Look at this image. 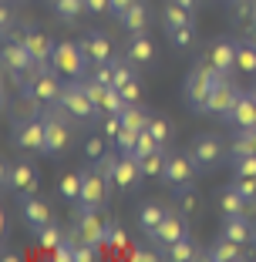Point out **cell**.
Returning a JSON list of instances; mask_svg holds the SVG:
<instances>
[{
    "mask_svg": "<svg viewBox=\"0 0 256 262\" xmlns=\"http://www.w3.org/2000/svg\"><path fill=\"white\" fill-rule=\"evenodd\" d=\"M98 165H105L111 175V182H115L118 192H135V188L142 185V165L139 158H135L132 151H118V148H111V155H105Z\"/></svg>",
    "mask_w": 256,
    "mask_h": 262,
    "instance_id": "cell-1",
    "label": "cell"
},
{
    "mask_svg": "<svg viewBox=\"0 0 256 262\" xmlns=\"http://www.w3.org/2000/svg\"><path fill=\"white\" fill-rule=\"evenodd\" d=\"M246 255H249L246 246L226 239V235H219V242H212V246L206 249V259H209V262H243Z\"/></svg>",
    "mask_w": 256,
    "mask_h": 262,
    "instance_id": "cell-23",
    "label": "cell"
},
{
    "mask_svg": "<svg viewBox=\"0 0 256 262\" xmlns=\"http://www.w3.org/2000/svg\"><path fill=\"white\" fill-rule=\"evenodd\" d=\"M118 91H122V98L128 101V104H139V101H142V84L135 81V77H132V81H128L125 88H118Z\"/></svg>",
    "mask_w": 256,
    "mask_h": 262,
    "instance_id": "cell-44",
    "label": "cell"
},
{
    "mask_svg": "<svg viewBox=\"0 0 256 262\" xmlns=\"http://www.w3.org/2000/svg\"><path fill=\"white\" fill-rule=\"evenodd\" d=\"M118 118H122V124H125V128H135V131L148 128V121H152V115H148V111L142 108V104H128V108H125Z\"/></svg>",
    "mask_w": 256,
    "mask_h": 262,
    "instance_id": "cell-34",
    "label": "cell"
},
{
    "mask_svg": "<svg viewBox=\"0 0 256 262\" xmlns=\"http://www.w3.org/2000/svg\"><path fill=\"white\" fill-rule=\"evenodd\" d=\"M186 24H192V10H186V7H179V4H165V14H162V27H165V34L169 31H175V27H186Z\"/></svg>",
    "mask_w": 256,
    "mask_h": 262,
    "instance_id": "cell-32",
    "label": "cell"
},
{
    "mask_svg": "<svg viewBox=\"0 0 256 262\" xmlns=\"http://www.w3.org/2000/svg\"><path fill=\"white\" fill-rule=\"evenodd\" d=\"M236 44L240 40H229V37H219L209 44V51H206V57H209L212 64H216L223 74H229V71H236Z\"/></svg>",
    "mask_w": 256,
    "mask_h": 262,
    "instance_id": "cell-20",
    "label": "cell"
},
{
    "mask_svg": "<svg viewBox=\"0 0 256 262\" xmlns=\"http://www.w3.org/2000/svg\"><path fill=\"white\" fill-rule=\"evenodd\" d=\"M233 4H253V0H233Z\"/></svg>",
    "mask_w": 256,
    "mask_h": 262,
    "instance_id": "cell-51",
    "label": "cell"
},
{
    "mask_svg": "<svg viewBox=\"0 0 256 262\" xmlns=\"http://www.w3.org/2000/svg\"><path fill=\"white\" fill-rule=\"evenodd\" d=\"M118 24H122V31H128V34H145L148 24H152V17H148V0H135L132 7L118 17Z\"/></svg>",
    "mask_w": 256,
    "mask_h": 262,
    "instance_id": "cell-24",
    "label": "cell"
},
{
    "mask_svg": "<svg viewBox=\"0 0 256 262\" xmlns=\"http://www.w3.org/2000/svg\"><path fill=\"white\" fill-rule=\"evenodd\" d=\"M54 44H57V40H51L44 31H37V27H31V31L24 34V47L31 51V57L41 64V68H47V64H51V54H54Z\"/></svg>",
    "mask_w": 256,
    "mask_h": 262,
    "instance_id": "cell-19",
    "label": "cell"
},
{
    "mask_svg": "<svg viewBox=\"0 0 256 262\" xmlns=\"http://www.w3.org/2000/svg\"><path fill=\"white\" fill-rule=\"evenodd\" d=\"M0 61H4V71H7V74H14L21 84H24V77L31 74L34 68H41V64L31 57V51L24 47V40H4Z\"/></svg>",
    "mask_w": 256,
    "mask_h": 262,
    "instance_id": "cell-11",
    "label": "cell"
},
{
    "mask_svg": "<svg viewBox=\"0 0 256 262\" xmlns=\"http://www.w3.org/2000/svg\"><path fill=\"white\" fill-rule=\"evenodd\" d=\"M189 155H192V162L199 171H212L223 165L226 158V145L223 138H216V135H195L192 145H189Z\"/></svg>",
    "mask_w": 256,
    "mask_h": 262,
    "instance_id": "cell-6",
    "label": "cell"
},
{
    "mask_svg": "<svg viewBox=\"0 0 256 262\" xmlns=\"http://www.w3.org/2000/svg\"><path fill=\"white\" fill-rule=\"evenodd\" d=\"M226 121L233 124L236 131H246V128H256V104H253V98H249V91L240 98V104H236L233 111H229V118Z\"/></svg>",
    "mask_w": 256,
    "mask_h": 262,
    "instance_id": "cell-26",
    "label": "cell"
},
{
    "mask_svg": "<svg viewBox=\"0 0 256 262\" xmlns=\"http://www.w3.org/2000/svg\"><path fill=\"white\" fill-rule=\"evenodd\" d=\"M233 188L240 195H246L249 202H256V175H236L233 178Z\"/></svg>",
    "mask_w": 256,
    "mask_h": 262,
    "instance_id": "cell-41",
    "label": "cell"
},
{
    "mask_svg": "<svg viewBox=\"0 0 256 262\" xmlns=\"http://www.w3.org/2000/svg\"><path fill=\"white\" fill-rule=\"evenodd\" d=\"M135 145H139V131L122 124V131H118L115 141H111V148H118V151H135Z\"/></svg>",
    "mask_w": 256,
    "mask_h": 262,
    "instance_id": "cell-38",
    "label": "cell"
},
{
    "mask_svg": "<svg viewBox=\"0 0 256 262\" xmlns=\"http://www.w3.org/2000/svg\"><path fill=\"white\" fill-rule=\"evenodd\" d=\"M111 175L105 165H94V168H85V185H81V199H78V212L85 208H101L111 195Z\"/></svg>",
    "mask_w": 256,
    "mask_h": 262,
    "instance_id": "cell-4",
    "label": "cell"
},
{
    "mask_svg": "<svg viewBox=\"0 0 256 262\" xmlns=\"http://www.w3.org/2000/svg\"><path fill=\"white\" fill-rule=\"evenodd\" d=\"M88 4V10H91L94 17H101V14H111V0H85Z\"/></svg>",
    "mask_w": 256,
    "mask_h": 262,
    "instance_id": "cell-45",
    "label": "cell"
},
{
    "mask_svg": "<svg viewBox=\"0 0 256 262\" xmlns=\"http://www.w3.org/2000/svg\"><path fill=\"white\" fill-rule=\"evenodd\" d=\"M249 31H253V40H256V27H249Z\"/></svg>",
    "mask_w": 256,
    "mask_h": 262,
    "instance_id": "cell-52",
    "label": "cell"
},
{
    "mask_svg": "<svg viewBox=\"0 0 256 262\" xmlns=\"http://www.w3.org/2000/svg\"><path fill=\"white\" fill-rule=\"evenodd\" d=\"M132 4H135V0H111V14H115V17H122L125 10L132 7Z\"/></svg>",
    "mask_w": 256,
    "mask_h": 262,
    "instance_id": "cell-46",
    "label": "cell"
},
{
    "mask_svg": "<svg viewBox=\"0 0 256 262\" xmlns=\"http://www.w3.org/2000/svg\"><path fill=\"white\" fill-rule=\"evenodd\" d=\"M236 71L243 74H256V40H240L236 44Z\"/></svg>",
    "mask_w": 256,
    "mask_h": 262,
    "instance_id": "cell-31",
    "label": "cell"
},
{
    "mask_svg": "<svg viewBox=\"0 0 256 262\" xmlns=\"http://www.w3.org/2000/svg\"><path fill=\"white\" fill-rule=\"evenodd\" d=\"M246 91H240V88L233 84V81H229V77H223V81H219L216 88H212V94H209V104H206V115H212V118H229V111L236 108V104H240V98Z\"/></svg>",
    "mask_w": 256,
    "mask_h": 262,
    "instance_id": "cell-13",
    "label": "cell"
},
{
    "mask_svg": "<svg viewBox=\"0 0 256 262\" xmlns=\"http://www.w3.org/2000/svg\"><path fill=\"white\" fill-rule=\"evenodd\" d=\"M64 239H68V232H64V229H61V225H57V222L44 225V229L37 232V242H41V246H44V249H51V252H54V249L61 246Z\"/></svg>",
    "mask_w": 256,
    "mask_h": 262,
    "instance_id": "cell-35",
    "label": "cell"
},
{
    "mask_svg": "<svg viewBox=\"0 0 256 262\" xmlns=\"http://www.w3.org/2000/svg\"><path fill=\"white\" fill-rule=\"evenodd\" d=\"M165 148H159V151H148V155H142L139 158V165H142V175L145 178H162V171H165Z\"/></svg>",
    "mask_w": 256,
    "mask_h": 262,
    "instance_id": "cell-33",
    "label": "cell"
},
{
    "mask_svg": "<svg viewBox=\"0 0 256 262\" xmlns=\"http://www.w3.org/2000/svg\"><path fill=\"white\" fill-rule=\"evenodd\" d=\"M212 81H206V77L199 74V71L192 68V74L186 77V84H182V98H186V108L195 111V115H206V104H209V94H212Z\"/></svg>",
    "mask_w": 256,
    "mask_h": 262,
    "instance_id": "cell-15",
    "label": "cell"
},
{
    "mask_svg": "<svg viewBox=\"0 0 256 262\" xmlns=\"http://www.w3.org/2000/svg\"><path fill=\"white\" fill-rule=\"evenodd\" d=\"M81 185H85V171H71V175H61V182H57V195H61L64 202H74V205H78Z\"/></svg>",
    "mask_w": 256,
    "mask_h": 262,
    "instance_id": "cell-30",
    "label": "cell"
},
{
    "mask_svg": "<svg viewBox=\"0 0 256 262\" xmlns=\"http://www.w3.org/2000/svg\"><path fill=\"white\" fill-rule=\"evenodd\" d=\"M192 37H195V24H186V27H175V31H169L172 47H179V51H186V47L192 44Z\"/></svg>",
    "mask_w": 256,
    "mask_h": 262,
    "instance_id": "cell-39",
    "label": "cell"
},
{
    "mask_svg": "<svg viewBox=\"0 0 256 262\" xmlns=\"http://www.w3.org/2000/svg\"><path fill=\"white\" fill-rule=\"evenodd\" d=\"M162 255H165V259H172V262H192V259H206V252H202V249L195 246V242L189 239V235H186V239H179V242H172V246L165 249Z\"/></svg>",
    "mask_w": 256,
    "mask_h": 262,
    "instance_id": "cell-27",
    "label": "cell"
},
{
    "mask_svg": "<svg viewBox=\"0 0 256 262\" xmlns=\"http://www.w3.org/2000/svg\"><path fill=\"white\" fill-rule=\"evenodd\" d=\"M57 108H61L64 115L71 118V121H81V124H85V121H94V118L101 115L98 104L88 98V91H85V84H81V81H71V84H64L61 98H57Z\"/></svg>",
    "mask_w": 256,
    "mask_h": 262,
    "instance_id": "cell-3",
    "label": "cell"
},
{
    "mask_svg": "<svg viewBox=\"0 0 256 262\" xmlns=\"http://www.w3.org/2000/svg\"><path fill=\"white\" fill-rule=\"evenodd\" d=\"M249 20H253L249 27H256V0H253V14H249Z\"/></svg>",
    "mask_w": 256,
    "mask_h": 262,
    "instance_id": "cell-49",
    "label": "cell"
},
{
    "mask_svg": "<svg viewBox=\"0 0 256 262\" xmlns=\"http://www.w3.org/2000/svg\"><path fill=\"white\" fill-rule=\"evenodd\" d=\"M179 208H182V215H192L195 208H199V199H195L192 185H189V188H179Z\"/></svg>",
    "mask_w": 256,
    "mask_h": 262,
    "instance_id": "cell-42",
    "label": "cell"
},
{
    "mask_svg": "<svg viewBox=\"0 0 256 262\" xmlns=\"http://www.w3.org/2000/svg\"><path fill=\"white\" fill-rule=\"evenodd\" d=\"M195 162L192 155H182V151H172L165 155V171H162V182L172 188V192H179V188H189L195 182Z\"/></svg>",
    "mask_w": 256,
    "mask_h": 262,
    "instance_id": "cell-9",
    "label": "cell"
},
{
    "mask_svg": "<svg viewBox=\"0 0 256 262\" xmlns=\"http://www.w3.org/2000/svg\"><path fill=\"white\" fill-rule=\"evenodd\" d=\"M51 7H54V14L61 17L64 24H78L81 14H88L85 0H51Z\"/></svg>",
    "mask_w": 256,
    "mask_h": 262,
    "instance_id": "cell-29",
    "label": "cell"
},
{
    "mask_svg": "<svg viewBox=\"0 0 256 262\" xmlns=\"http://www.w3.org/2000/svg\"><path fill=\"white\" fill-rule=\"evenodd\" d=\"M101 246H118V249L125 246V232H122V225H118V222L105 225V239H101Z\"/></svg>",
    "mask_w": 256,
    "mask_h": 262,
    "instance_id": "cell-43",
    "label": "cell"
},
{
    "mask_svg": "<svg viewBox=\"0 0 256 262\" xmlns=\"http://www.w3.org/2000/svg\"><path fill=\"white\" fill-rule=\"evenodd\" d=\"M229 162H233V171H236V175H256V151L229 155Z\"/></svg>",
    "mask_w": 256,
    "mask_h": 262,
    "instance_id": "cell-37",
    "label": "cell"
},
{
    "mask_svg": "<svg viewBox=\"0 0 256 262\" xmlns=\"http://www.w3.org/2000/svg\"><path fill=\"white\" fill-rule=\"evenodd\" d=\"M81 47H85V57L91 64H108L111 61V40H108V34L88 31L85 37H81Z\"/></svg>",
    "mask_w": 256,
    "mask_h": 262,
    "instance_id": "cell-22",
    "label": "cell"
},
{
    "mask_svg": "<svg viewBox=\"0 0 256 262\" xmlns=\"http://www.w3.org/2000/svg\"><path fill=\"white\" fill-rule=\"evenodd\" d=\"M21 219L31 232H41L44 225L54 222V212H51V202L37 199V195H21Z\"/></svg>",
    "mask_w": 256,
    "mask_h": 262,
    "instance_id": "cell-14",
    "label": "cell"
},
{
    "mask_svg": "<svg viewBox=\"0 0 256 262\" xmlns=\"http://www.w3.org/2000/svg\"><path fill=\"white\" fill-rule=\"evenodd\" d=\"M44 124H47V151H44V155H51V158H61V155L68 151V145H71L68 115H64V111L54 104L51 111H44Z\"/></svg>",
    "mask_w": 256,
    "mask_h": 262,
    "instance_id": "cell-7",
    "label": "cell"
},
{
    "mask_svg": "<svg viewBox=\"0 0 256 262\" xmlns=\"http://www.w3.org/2000/svg\"><path fill=\"white\" fill-rule=\"evenodd\" d=\"M219 208H223V215H249V212L256 208V202H249L246 195H240L233 185H229V188L219 192Z\"/></svg>",
    "mask_w": 256,
    "mask_h": 262,
    "instance_id": "cell-25",
    "label": "cell"
},
{
    "mask_svg": "<svg viewBox=\"0 0 256 262\" xmlns=\"http://www.w3.org/2000/svg\"><path fill=\"white\" fill-rule=\"evenodd\" d=\"M24 91H31L34 98H41L44 104H57V98H61L64 84H61V77H57L54 68H34L31 74L24 77Z\"/></svg>",
    "mask_w": 256,
    "mask_h": 262,
    "instance_id": "cell-5",
    "label": "cell"
},
{
    "mask_svg": "<svg viewBox=\"0 0 256 262\" xmlns=\"http://www.w3.org/2000/svg\"><path fill=\"white\" fill-rule=\"evenodd\" d=\"M148 131H152V135H155V141H159V145H169V141H172V124L169 121H165V118L162 115H152V121H148Z\"/></svg>",
    "mask_w": 256,
    "mask_h": 262,
    "instance_id": "cell-36",
    "label": "cell"
},
{
    "mask_svg": "<svg viewBox=\"0 0 256 262\" xmlns=\"http://www.w3.org/2000/svg\"><path fill=\"white\" fill-rule=\"evenodd\" d=\"M125 61H132L135 68H148L155 61V44L148 40V34H132V40L125 44Z\"/></svg>",
    "mask_w": 256,
    "mask_h": 262,
    "instance_id": "cell-21",
    "label": "cell"
},
{
    "mask_svg": "<svg viewBox=\"0 0 256 262\" xmlns=\"http://www.w3.org/2000/svg\"><path fill=\"white\" fill-rule=\"evenodd\" d=\"M172 4H179V7H186V10H195V7H199V0H172Z\"/></svg>",
    "mask_w": 256,
    "mask_h": 262,
    "instance_id": "cell-48",
    "label": "cell"
},
{
    "mask_svg": "<svg viewBox=\"0 0 256 262\" xmlns=\"http://www.w3.org/2000/svg\"><path fill=\"white\" fill-rule=\"evenodd\" d=\"M41 115H44V101L34 98L31 91H24V88H21V94L10 101V124L31 121V118H41Z\"/></svg>",
    "mask_w": 256,
    "mask_h": 262,
    "instance_id": "cell-17",
    "label": "cell"
},
{
    "mask_svg": "<svg viewBox=\"0 0 256 262\" xmlns=\"http://www.w3.org/2000/svg\"><path fill=\"white\" fill-rule=\"evenodd\" d=\"M4 185L14 195H34L41 185V175L31 162H14V165H4Z\"/></svg>",
    "mask_w": 256,
    "mask_h": 262,
    "instance_id": "cell-12",
    "label": "cell"
},
{
    "mask_svg": "<svg viewBox=\"0 0 256 262\" xmlns=\"http://www.w3.org/2000/svg\"><path fill=\"white\" fill-rule=\"evenodd\" d=\"M240 135L249 141V145H253V151H256V128H246V131H240Z\"/></svg>",
    "mask_w": 256,
    "mask_h": 262,
    "instance_id": "cell-47",
    "label": "cell"
},
{
    "mask_svg": "<svg viewBox=\"0 0 256 262\" xmlns=\"http://www.w3.org/2000/svg\"><path fill=\"white\" fill-rule=\"evenodd\" d=\"M51 68H54L57 74L71 77V81H81V77H88L91 61L85 57L81 40H57V44H54V54H51Z\"/></svg>",
    "mask_w": 256,
    "mask_h": 262,
    "instance_id": "cell-2",
    "label": "cell"
},
{
    "mask_svg": "<svg viewBox=\"0 0 256 262\" xmlns=\"http://www.w3.org/2000/svg\"><path fill=\"white\" fill-rule=\"evenodd\" d=\"M186 235H189V222H186V215H182V212H169V215H165L162 222L155 225V229L148 232L145 239L152 242V246H155L159 252H165V249H169L172 242L186 239Z\"/></svg>",
    "mask_w": 256,
    "mask_h": 262,
    "instance_id": "cell-10",
    "label": "cell"
},
{
    "mask_svg": "<svg viewBox=\"0 0 256 262\" xmlns=\"http://www.w3.org/2000/svg\"><path fill=\"white\" fill-rule=\"evenodd\" d=\"M223 235L240 242V246H253L256 242V225L249 222V215H223Z\"/></svg>",
    "mask_w": 256,
    "mask_h": 262,
    "instance_id": "cell-18",
    "label": "cell"
},
{
    "mask_svg": "<svg viewBox=\"0 0 256 262\" xmlns=\"http://www.w3.org/2000/svg\"><path fill=\"white\" fill-rule=\"evenodd\" d=\"M10 138L21 151H37L44 155L47 151V124H44V115L41 118H31V121H17Z\"/></svg>",
    "mask_w": 256,
    "mask_h": 262,
    "instance_id": "cell-8",
    "label": "cell"
},
{
    "mask_svg": "<svg viewBox=\"0 0 256 262\" xmlns=\"http://www.w3.org/2000/svg\"><path fill=\"white\" fill-rule=\"evenodd\" d=\"M105 145H111V141H108V138H88V141H85V158H88L91 165H98L101 158L108 155V151H105Z\"/></svg>",
    "mask_w": 256,
    "mask_h": 262,
    "instance_id": "cell-40",
    "label": "cell"
},
{
    "mask_svg": "<svg viewBox=\"0 0 256 262\" xmlns=\"http://www.w3.org/2000/svg\"><path fill=\"white\" fill-rule=\"evenodd\" d=\"M105 219H101V208H85V212H78V222H74V229H71V235L81 242H91V246H101V239H105Z\"/></svg>",
    "mask_w": 256,
    "mask_h": 262,
    "instance_id": "cell-16",
    "label": "cell"
},
{
    "mask_svg": "<svg viewBox=\"0 0 256 262\" xmlns=\"http://www.w3.org/2000/svg\"><path fill=\"white\" fill-rule=\"evenodd\" d=\"M249 98H253V104H256V88H253V91H249Z\"/></svg>",
    "mask_w": 256,
    "mask_h": 262,
    "instance_id": "cell-50",
    "label": "cell"
},
{
    "mask_svg": "<svg viewBox=\"0 0 256 262\" xmlns=\"http://www.w3.org/2000/svg\"><path fill=\"white\" fill-rule=\"evenodd\" d=\"M165 215H169V208H165L162 202H145V205L139 208V229H142V232L148 235V232L155 229V225L162 222Z\"/></svg>",
    "mask_w": 256,
    "mask_h": 262,
    "instance_id": "cell-28",
    "label": "cell"
}]
</instances>
